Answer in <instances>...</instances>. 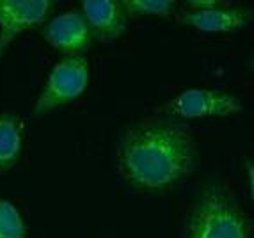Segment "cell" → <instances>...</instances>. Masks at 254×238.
<instances>
[{
  "instance_id": "cell-4",
  "label": "cell",
  "mask_w": 254,
  "mask_h": 238,
  "mask_svg": "<svg viewBox=\"0 0 254 238\" xmlns=\"http://www.w3.org/2000/svg\"><path fill=\"white\" fill-rule=\"evenodd\" d=\"M162 111L182 119L229 118L244 111V103L235 94L215 89H185L167 102Z\"/></svg>"
},
{
  "instance_id": "cell-12",
  "label": "cell",
  "mask_w": 254,
  "mask_h": 238,
  "mask_svg": "<svg viewBox=\"0 0 254 238\" xmlns=\"http://www.w3.org/2000/svg\"><path fill=\"white\" fill-rule=\"evenodd\" d=\"M220 5H228V2H219V0H190L187 2L189 9H213Z\"/></svg>"
},
{
  "instance_id": "cell-6",
  "label": "cell",
  "mask_w": 254,
  "mask_h": 238,
  "mask_svg": "<svg viewBox=\"0 0 254 238\" xmlns=\"http://www.w3.org/2000/svg\"><path fill=\"white\" fill-rule=\"evenodd\" d=\"M43 39L66 57L84 56L93 45V34L82 11H68L48 20L41 29Z\"/></svg>"
},
{
  "instance_id": "cell-2",
  "label": "cell",
  "mask_w": 254,
  "mask_h": 238,
  "mask_svg": "<svg viewBox=\"0 0 254 238\" xmlns=\"http://www.w3.org/2000/svg\"><path fill=\"white\" fill-rule=\"evenodd\" d=\"M185 238H251V222L224 185L210 183L189 215Z\"/></svg>"
},
{
  "instance_id": "cell-13",
  "label": "cell",
  "mask_w": 254,
  "mask_h": 238,
  "mask_svg": "<svg viewBox=\"0 0 254 238\" xmlns=\"http://www.w3.org/2000/svg\"><path fill=\"white\" fill-rule=\"evenodd\" d=\"M246 169H247V178H249L251 197H253V201H254V162L247 160L246 162Z\"/></svg>"
},
{
  "instance_id": "cell-14",
  "label": "cell",
  "mask_w": 254,
  "mask_h": 238,
  "mask_svg": "<svg viewBox=\"0 0 254 238\" xmlns=\"http://www.w3.org/2000/svg\"><path fill=\"white\" fill-rule=\"evenodd\" d=\"M253 66H254V62H253Z\"/></svg>"
},
{
  "instance_id": "cell-9",
  "label": "cell",
  "mask_w": 254,
  "mask_h": 238,
  "mask_svg": "<svg viewBox=\"0 0 254 238\" xmlns=\"http://www.w3.org/2000/svg\"><path fill=\"white\" fill-rule=\"evenodd\" d=\"M23 121L20 116L0 114V173L13 169L23 148Z\"/></svg>"
},
{
  "instance_id": "cell-11",
  "label": "cell",
  "mask_w": 254,
  "mask_h": 238,
  "mask_svg": "<svg viewBox=\"0 0 254 238\" xmlns=\"http://www.w3.org/2000/svg\"><path fill=\"white\" fill-rule=\"evenodd\" d=\"M0 238H27L25 221L9 201H0Z\"/></svg>"
},
{
  "instance_id": "cell-3",
  "label": "cell",
  "mask_w": 254,
  "mask_h": 238,
  "mask_svg": "<svg viewBox=\"0 0 254 238\" xmlns=\"http://www.w3.org/2000/svg\"><path fill=\"white\" fill-rule=\"evenodd\" d=\"M89 85V62L84 56L64 57L52 68L43 87L41 94L36 100L32 114L41 118L45 114L57 111L80 98Z\"/></svg>"
},
{
  "instance_id": "cell-8",
  "label": "cell",
  "mask_w": 254,
  "mask_h": 238,
  "mask_svg": "<svg viewBox=\"0 0 254 238\" xmlns=\"http://www.w3.org/2000/svg\"><path fill=\"white\" fill-rule=\"evenodd\" d=\"M82 14L91 29L94 39L112 43L128 29V16L119 0H84Z\"/></svg>"
},
{
  "instance_id": "cell-1",
  "label": "cell",
  "mask_w": 254,
  "mask_h": 238,
  "mask_svg": "<svg viewBox=\"0 0 254 238\" xmlns=\"http://www.w3.org/2000/svg\"><path fill=\"white\" fill-rule=\"evenodd\" d=\"M199 164L190 130L173 119H144L127 128L118 144L119 173L144 194H165Z\"/></svg>"
},
{
  "instance_id": "cell-10",
  "label": "cell",
  "mask_w": 254,
  "mask_h": 238,
  "mask_svg": "<svg viewBox=\"0 0 254 238\" xmlns=\"http://www.w3.org/2000/svg\"><path fill=\"white\" fill-rule=\"evenodd\" d=\"M128 20L139 16L167 18L176 13V2L173 0H121Z\"/></svg>"
},
{
  "instance_id": "cell-5",
  "label": "cell",
  "mask_w": 254,
  "mask_h": 238,
  "mask_svg": "<svg viewBox=\"0 0 254 238\" xmlns=\"http://www.w3.org/2000/svg\"><path fill=\"white\" fill-rule=\"evenodd\" d=\"M54 0H0V59L21 32L48 21Z\"/></svg>"
},
{
  "instance_id": "cell-7",
  "label": "cell",
  "mask_w": 254,
  "mask_h": 238,
  "mask_svg": "<svg viewBox=\"0 0 254 238\" xmlns=\"http://www.w3.org/2000/svg\"><path fill=\"white\" fill-rule=\"evenodd\" d=\"M254 20V9L220 5L213 9H182L176 21L201 32H237Z\"/></svg>"
}]
</instances>
